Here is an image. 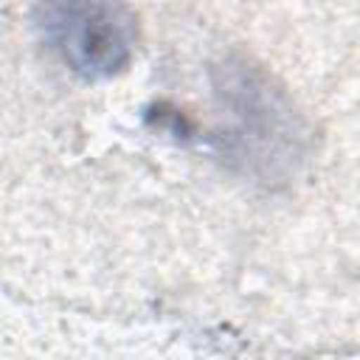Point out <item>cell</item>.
<instances>
[{
  "instance_id": "obj_1",
  "label": "cell",
  "mask_w": 360,
  "mask_h": 360,
  "mask_svg": "<svg viewBox=\"0 0 360 360\" xmlns=\"http://www.w3.org/2000/svg\"><path fill=\"white\" fill-rule=\"evenodd\" d=\"M48 28L56 31L62 53L79 68L110 70L127 48L121 17L107 0H48Z\"/></svg>"
}]
</instances>
